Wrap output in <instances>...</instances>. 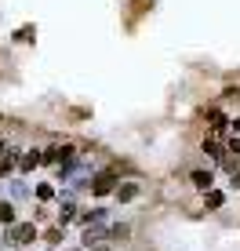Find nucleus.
<instances>
[{
	"label": "nucleus",
	"instance_id": "obj_1",
	"mask_svg": "<svg viewBox=\"0 0 240 251\" xmlns=\"http://www.w3.org/2000/svg\"><path fill=\"white\" fill-rule=\"evenodd\" d=\"M40 160H48V164H66V160H73V146H51Z\"/></svg>",
	"mask_w": 240,
	"mask_h": 251
},
{
	"label": "nucleus",
	"instance_id": "obj_2",
	"mask_svg": "<svg viewBox=\"0 0 240 251\" xmlns=\"http://www.w3.org/2000/svg\"><path fill=\"white\" fill-rule=\"evenodd\" d=\"M33 240H37V229H33V222H22V226H15L11 244H33Z\"/></svg>",
	"mask_w": 240,
	"mask_h": 251
},
{
	"label": "nucleus",
	"instance_id": "obj_3",
	"mask_svg": "<svg viewBox=\"0 0 240 251\" xmlns=\"http://www.w3.org/2000/svg\"><path fill=\"white\" fill-rule=\"evenodd\" d=\"M109 189H113V175H98L95 178V193L102 197V193H109Z\"/></svg>",
	"mask_w": 240,
	"mask_h": 251
},
{
	"label": "nucleus",
	"instance_id": "obj_4",
	"mask_svg": "<svg viewBox=\"0 0 240 251\" xmlns=\"http://www.w3.org/2000/svg\"><path fill=\"white\" fill-rule=\"evenodd\" d=\"M0 222H4V226H11V222H15V207L11 204H0Z\"/></svg>",
	"mask_w": 240,
	"mask_h": 251
},
{
	"label": "nucleus",
	"instance_id": "obj_5",
	"mask_svg": "<svg viewBox=\"0 0 240 251\" xmlns=\"http://www.w3.org/2000/svg\"><path fill=\"white\" fill-rule=\"evenodd\" d=\"M135 193H139V186H135V182H127V186H120V189H117V197H120V201H131Z\"/></svg>",
	"mask_w": 240,
	"mask_h": 251
},
{
	"label": "nucleus",
	"instance_id": "obj_6",
	"mask_svg": "<svg viewBox=\"0 0 240 251\" xmlns=\"http://www.w3.org/2000/svg\"><path fill=\"white\" fill-rule=\"evenodd\" d=\"M193 186L208 189V186H211V175H208V171H193Z\"/></svg>",
	"mask_w": 240,
	"mask_h": 251
},
{
	"label": "nucleus",
	"instance_id": "obj_7",
	"mask_svg": "<svg viewBox=\"0 0 240 251\" xmlns=\"http://www.w3.org/2000/svg\"><path fill=\"white\" fill-rule=\"evenodd\" d=\"M19 164H22L25 171H29V168H37V164H40V153H25V157H22Z\"/></svg>",
	"mask_w": 240,
	"mask_h": 251
},
{
	"label": "nucleus",
	"instance_id": "obj_8",
	"mask_svg": "<svg viewBox=\"0 0 240 251\" xmlns=\"http://www.w3.org/2000/svg\"><path fill=\"white\" fill-rule=\"evenodd\" d=\"M15 164H19V157H15V153H7V157H4V160H0V175H4V171H11V168H15Z\"/></svg>",
	"mask_w": 240,
	"mask_h": 251
},
{
	"label": "nucleus",
	"instance_id": "obj_9",
	"mask_svg": "<svg viewBox=\"0 0 240 251\" xmlns=\"http://www.w3.org/2000/svg\"><path fill=\"white\" fill-rule=\"evenodd\" d=\"M73 211H76L73 201H66V204H62V222H70V219H73Z\"/></svg>",
	"mask_w": 240,
	"mask_h": 251
},
{
	"label": "nucleus",
	"instance_id": "obj_10",
	"mask_svg": "<svg viewBox=\"0 0 240 251\" xmlns=\"http://www.w3.org/2000/svg\"><path fill=\"white\" fill-rule=\"evenodd\" d=\"M208 117H211V120H215V127H226V117H222V113H218V109H211V113H208Z\"/></svg>",
	"mask_w": 240,
	"mask_h": 251
},
{
	"label": "nucleus",
	"instance_id": "obj_11",
	"mask_svg": "<svg viewBox=\"0 0 240 251\" xmlns=\"http://www.w3.org/2000/svg\"><path fill=\"white\" fill-rule=\"evenodd\" d=\"M222 204V193H208V207H218Z\"/></svg>",
	"mask_w": 240,
	"mask_h": 251
},
{
	"label": "nucleus",
	"instance_id": "obj_12",
	"mask_svg": "<svg viewBox=\"0 0 240 251\" xmlns=\"http://www.w3.org/2000/svg\"><path fill=\"white\" fill-rule=\"evenodd\" d=\"M229 153H237V157H240V138H233V142H229Z\"/></svg>",
	"mask_w": 240,
	"mask_h": 251
},
{
	"label": "nucleus",
	"instance_id": "obj_13",
	"mask_svg": "<svg viewBox=\"0 0 240 251\" xmlns=\"http://www.w3.org/2000/svg\"><path fill=\"white\" fill-rule=\"evenodd\" d=\"M237 135H240V120H237Z\"/></svg>",
	"mask_w": 240,
	"mask_h": 251
}]
</instances>
